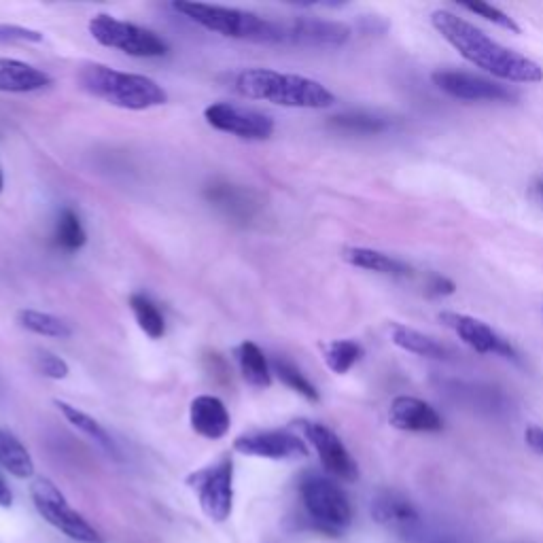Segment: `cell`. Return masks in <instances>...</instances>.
<instances>
[{
  "label": "cell",
  "instance_id": "obj_1",
  "mask_svg": "<svg viewBox=\"0 0 543 543\" xmlns=\"http://www.w3.org/2000/svg\"><path fill=\"white\" fill-rule=\"evenodd\" d=\"M431 24L467 62L486 70L493 77L510 83L543 81V68L537 62L514 49L503 47L463 17L450 11H435L431 15Z\"/></svg>",
  "mask_w": 543,
  "mask_h": 543
},
{
  "label": "cell",
  "instance_id": "obj_2",
  "mask_svg": "<svg viewBox=\"0 0 543 543\" xmlns=\"http://www.w3.org/2000/svg\"><path fill=\"white\" fill-rule=\"evenodd\" d=\"M236 92L249 100H264L289 109H327L336 102V96L323 83L272 68L242 70L236 77Z\"/></svg>",
  "mask_w": 543,
  "mask_h": 543
},
{
  "label": "cell",
  "instance_id": "obj_3",
  "mask_svg": "<svg viewBox=\"0 0 543 543\" xmlns=\"http://www.w3.org/2000/svg\"><path fill=\"white\" fill-rule=\"evenodd\" d=\"M79 83L87 94L126 111H147L168 102V92L155 79L124 73L107 64L83 66Z\"/></svg>",
  "mask_w": 543,
  "mask_h": 543
},
{
  "label": "cell",
  "instance_id": "obj_4",
  "mask_svg": "<svg viewBox=\"0 0 543 543\" xmlns=\"http://www.w3.org/2000/svg\"><path fill=\"white\" fill-rule=\"evenodd\" d=\"M172 9L194 24L221 34V37L278 45V24L257 13L206 3H174Z\"/></svg>",
  "mask_w": 543,
  "mask_h": 543
},
{
  "label": "cell",
  "instance_id": "obj_5",
  "mask_svg": "<svg viewBox=\"0 0 543 543\" xmlns=\"http://www.w3.org/2000/svg\"><path fill=\"white\" fill-rule=\"evenodd\" d=\"M300 497L314 527L327 535L336 537L353 522V505L334 478L306 474L300 480Z\"/></svg>",
  "mask_w": 543,
  "mask_h": 543
},
{
  "label": "cell",
  "instance_id": "obj_6",
  "mask_svg": "<svg viewBox=\"0 0 543 543\" xmlns=\"http://www.w3.org/2000/svg\"><path fill=\"white\" fill-rule=\"evenodd\" d=\"M30 497L39 516L51 527L79 543H104L102 533L68 503L62 490L47 478H37L30 484Z\"/></svg>",
  "mask_w": 543,
  "mask_h": 543
},
{
  "label": "cell",
  "instance_id": "obj_7",
  "mask_svg": "<svg viewBox=\"0 0 543 543\" xmlns=\"http://www.w3.org/2000/svg\"><path fill=\"white\" fill-rule=\"evenodd\" d=\"M87 28H90L96 43L117 49L132 58H162L168 54V43L160 34L143 26L117 20V17L107 13L94 15Z\"/></svg>",
  "mask_w": 543,
  "mask_h": 543
},
{
  "label": "cell",
  "instance_id": "obj_8",
  "mask_svg": "<svg viewBox=\"0 0 543 543\" xmlns=\"http://www.w3.org/2000/svg\"><path fill=\"white\" fill-rule=\"evenodd\" d=\"M187 484L196 490L208 520L223 524L234 512V463L230 457L191 474Z\"/></svg>",
  "mask_w": 543,
  "mask_h": 543
},
{
  "label": "cell",
  "instance_id": "obj_9",
  "mask_svg": "<svg viewBox=\"0 0 543 543\" xmlns=\"http://www.w3.org/2000/svg\"><path fill=\"white\" fill-rule=\"evenodd\" d=\"M204 119L210 128L242 140H266L274 134V121L270 115L232 102L210 104L204 109Z\"/></svg>",
  "mask_w": 543,
  "mask_h": 543
},
{
  "label": "cell",
  "instance_id": "obj_10",
  "mask_svg": "<svg viewBox=\"0 0 543 543\" xmlns=\"http://www.w3.org/2000/svg\"><path fill=\"white\" fill-rule=\"evenodd\" d=\"M234 450L244 457L270 459V461H295L306 459L310 450L300 435L291 431H255L244 433L234 440Z\"/></svg>",
  "mask_w": 543,
  "mask_h": 543
},
{
  "label": "cell",
  "instance_id": "obj_11",
  "mask_svg": "<svg viewBox=\"0 0 543 543\" xmlns=\"http://www.w3.org/2000/svg\"><path fill=\"white\" fill-rule=\"evenodd\" d=\"M431 81L444 94L469 102H512L518 98L510 87L480 75L461 73V70H437L431 75Z\"/></svg>",
  "mask_w": 543,
  "mask_h": 543
},
{
  "label": "cell",
  "instance_id": "obj_12",
  "mask_svg": "<svg viewBox=\"0 0 543 543\" xmlns=\"http://www.w3.org/2000/svg\"><path fill=\"white\" fill-rule=\"evenodd\" d=\"M278 24V43L300 47H342L350 39V28L342 22L295 17Z\"/></svg>",
  "mask_w": 543,
  "mask_h": 543
},
{
  "label": "cell",
  "instance_id": "obj_13",
  "mask_svg": "<svg viewBox=\"0 0 543 543\" xmlns=\"http://www.w3.org/2000/svg\"><path fill=\"white\" fill-rule=\"evenodd\" d=\"M302 431L306 435V440L312 444V448L317 450L321 465L331 478L342 482L359 480L357 461L353 459V454L346 450V446L334 431L321 423H302Z\"/></svg>",
  "mask_w": 543,
  "mask_h": 543
},
{
  "label": "cell",
  "instance_id": "obj_14",
  "mask_svg": "<svg viewBox=\"0 0 543 543\" xmlns=\"http://www.w3.org/2000/svg\"><path fill=\"white\" fill-rule=\"evenodd\" d=\"M372 518L382 529L404 539L416 537L423 529V520L414 503L395 490H380L372 499Z\"/></svg>",
  "mask_w": 543,
  "mask_h": 543
},
{
  "label": "cell",
  "instance_id": "obj_15",
  "mask_svg": "<svg viewBox=\"0 0 543 543\" xmlns=\"http://www.w3.org/2000/svg\"><path fill=\"white\" fill-rule=\"evenodd\" d=\"M440 319L450 329H454V334H457L469 348H474L480 355H501L507 359L518 357L516 348L510 342L501 338L493 327H488L486 323L474 317H467V314H457V312H442Z\"/></svg>",
  "mask_w": 543,
  "mask_h": 543
},
{
  "label": "cell",
  "instance_id": "obj_16",
  "mask_svg": "<svg viewBox=\"0 0 543 543\" xmlns=\"http://www.w3.org/2000/svg\"><path fill=\"white\" fill-rule=\"evenodd\" d=\"M389 423L408 433H440L444 429V418L423 399L401 395L395 397L389 410Z\"/></svg>",
  "mask_w": 543,
  "mask_h": 543
},
{
  "label": "cell",
  "instance_id": "obj_17",
  "mask_svg": "<svg viewBox=\"0 0 543 543\" xmlns=\"http://www.w3.org/2000/svg\"><path fill=\"white\" fill-rule=\"evenodd\" d=\"M189 423L204 440H221L232 427V416L215 395H200L189 406Z\"/></svg>",
  "mask_w": 543,
  "mask_h": 543
},
{
  "label": "cell",
  "instance_id": "obj_18",
  "mask_svg": "<svg viewBox=\"0 0 543 543\" xmlns=\"http://www.w3.org/2000/svg\"><path fill=\"white\" fill-rule=\"evenodd\" d=\"M49 85L51 77L45 70L15 58H0V94H30Z\"/></svg>",
  "mask_w": 543,
  "mask_h": 543
},
{
  "label": "cell",
  "instance_id": "obj_19",
  "mask_svg": "<svg viewBox=\"0 0 543 543\" xmlns=\"http://www.w3.org/2000/svg\"><path fill=\"white\" fill-rule=\"evenodd\" d=\"M344 261L350 266L370 270L384 276H395V278H410L414 276V268L408 266L406 261L395 259L387 253H380L374 249H363V247H350L344 251Z\"/></svg>",
  "mask_w": 543,
  "mask_h": 543
},
{
  "label": "cell",
  "instance_id": "obj_20",
  "mask_svg": "<svg viewBox=\"0 0 543 543\" xmlns=\"http://www.w3.org/2000/svg\"><path fill=\"white\" fill-rule=\"evenodd\" d=\"M0 467L17 480H30L34 476V461L20 437L0 427Z\"/></svg>",
  "mask_w": 543,
  "mask_h": 543
},
{
  "label": "cell",
  "instance_id": "obj_21",
  "mask_svg": "<svg viewBox=\"0 0 543 543\" xmlns=\"http://www.w3.org/2000/svg\"><path fill=\"white\" fill-rule=\"evenodd\" d=\"M236 357H238L242 378L247 380L251 387H257V389H268L270 387V384H272L270 363H268V359L264 355V350H261L255 342H251V340L242 342L236 348Z\"/></svg>",
  "mask_w": 543,
  "mask_h": 543
},
{
  "label": "cell",
  "instance_id": "obj_22",
  "mask_svg": "<svg viewBox=\"0 0 543 543\" xmlns=\"http://www.w3.org/2000/svg\"><path fill=\"white\" fill-rule=\"evenodd\" d=\"M391 336H393V342L399 348L408 350V353H412V355L427 357V359H450L452 357L448 346H444L442 342H437L431 336L420 334V331H416L412 327L393 325Z\"/></svg>",
  "mask_w": 543,
  "mask_h": 543
},
{
  "label": "cell",
  "instance_id": "obj_23",
  "mask_svg": "<svg viewBox=\"0 0 543 543\" xmlns=\"http://www.w3.org/2000/svg\"><path fill=\"white\" fill-rule=\"evenodd\" d=\"M56 408L62 412V416L68 420L70 425H73L77 431H81L83 435L90 437V440H94L98 446H102L104 450H107L109 454H117V448H115V442L111 440V435L107 433V429H104L98 420L90 414H85L83 410L75 408L66 404V401L62 399H56Z\"/></svg>",
  "mask_w": 543,
  "mask_h": 543
},
{
  "label": "cell",
  "instance_id": "obj_24",
  "mask_svg": "<svg viewBox=\"0 0 543 543\" xmlns=\"http://www.w3.org/2000/svg\"><path fill=\"white\" fill-rule=\"evenodd\" d=\"M17 323H20V327H24L26 331H30V334H37L43 338L66 340V338L73 336V329H70V325L49 312L20 310L17 312Z\"/></svg>",
  "mask_w": 543,
  "mask_h": 543
},
{
  "label": "cell",
  "instance_id": "obj_25",
  "mask_svg": "<svg viewBox=\"0 0 543 543\" xmlns=\"http://www.w3.org/2000/svg\"><path fill=\"white\" fill-rule=\"evenodd\" d=\"M130 310L134 314L140 331H145L151 340H160L166 336L164 314L160 312V308H157V304L151 300L149 295L132 293L130 295Z\"/></svg>",
  "mask_w": 543,
  "mask_h": 543
},
{
  "label": "cell",
  "instance_id": "obj_26",
  "mask_svg": "<svg viewBox=\"0 0 543 543\" xmlns=\"http://www.w3.org/2000/svg\"><path fill=\"white\" fill-rule=\"evenodd\" d=\"M206 198L213 202L215 206H219L221 210H225L227 215L232 217H251L255 204L249 198V191H244L240 187L234 185H213L206 189Z\"/></svg>",
  "mask_w": 543,
  "mask_h": 543
},
{
  "label": "cell",
  "instance_id": "obj_27",
  "mask_svg": "<svg viewBox=\"0 0 543 543\" xmlns=\"http://www.w3.org/2000/svg\"><path fill=\"white\" fill-rule=\"evenodd\" d=\"M87 234L83 230V223L73 208H64L58 215L56 230H54V244L66 253H77L85 247Z\"/></svg>",
  "mask_w": 543,
  "mask_h": 543
},
{
  "label": "cell",
  "instance_id": "obj_28",
  "mask_svg": "<svg viewBox=\"0 0 543 543\" xmlns=\"http://www.w3.org/2000/svg\"><path fill=\"white\" fill-rule=\"evenodd\" d=\"M363 357V346L355 340H334L325 346V363L331 372L346 374Z\"/></svg>",
  "mask_w": 543,
  "mask_h": 543
},
{
  "label": "cell",
  "instance_id": "obj_29",
  "mask_svg": "<svg viewBox=\"0 0 543 543\" xmlns=\"http://www.w3.org/2000/svg\"><path fill=\"white\" fill-rule=\"evenodd\" d=\"M331 126L350 134H380L391 128V121L372 113L357 111V113H344V115L331 117Z\"/></svg>",
  "mask_w": 543,
  "mask_h": 543
},
{
  "label": "cell",
  "instance_id": "obj_30",
  "mask_svg": "<svg viewBox=\"0 0 543 543\" xmlns=\"http://www.w3.org/2000/svg\"><path fill=\"white\" fill-rule=\"evenodd\" d=\"M274 372L278 374L280 380H283L285 387H289L297 395H302L308 401H319L321 399L317 387H314V384L300 370H297L293 363L280 359V361L274 363Z\"/></svg>",
  "mask_w": 543,
  "mask_h": 543
},
{
  "label": "cell",
  "instance_id": "obj_31",
  "mask_svg": "<svg viewBox=\"0 0 543 543\" xmlns=\"http://www.w3.org/2000/svg\"><path fill=\"white\" fill-rule=\"evenodd\" d=\"M461 7L467 9L469 13H476V15L484 17V20L493 22V24L505 28V30L520 34V26L514 22V17H510L507 13H503L501 9H497V7H493V5H486V3H463Z\"/></svg>",
  "mask_w": 543,
  "mask_h": 543
},
{
  "label": "cell",
  "instance_id": "obj_32",
  "mask_svg": "<svg viewBox=\"0 0 543 543\" xmlns=\"http://www.w3.org/2000/svg\"><path fill=\"white\" fill-rule=\"evenodd\" d=\"M37 365H39V372L51 380H64L70 372L68 363L62 357L49 353V350H39Z\"/></svg>",
  "mask_w": 543,
  "mask_h": 543
},
{
  "label": "cell",
  "instance_id": "obj_33",
  "mask_svg": "<svg viewBox=\"0 0 543 543\" xmlns=\"http://www.w3.org/2000/svg\"><path fill=\"white\" fill-rule=\"evenodd\" d=\"M0 41H26V43H41L43 34L39 30H30L22 26H0Z\"/></svg>",
  "mask_w": 543,
  "mask_h": 543
},
{
  "label": "cell",
  "instance_id": "obj_34",
  "mask_svg": "<svg viewBox=\"0 0 543 543\" xmlns=\"http://www.w3.org/2000/svg\"><path fill=\"white\" fill-rule=\"evenodd\" d=\"M524 442H527V446L533 452H537L543 457V427L531 425L527 431H524Z\"/></svg>",
  "mask_w": 543,
  "mask_h": 543
},
{
  "label": "cell",
  "instance_id": "obj_35",
  "mask_svg": "<svg viewBox=\"0 0 543 543\" xmlns=\"http://www.w3.org/2000/svg\"><path fill=\"white\" fill-rule=\"evenodd\" d=\"M454 289L457 287H454L452 280H448L444 276H435V274L431 276V283L427 285V291L431 295H450V293H454Z\"/></svg>",
  "mask_w": 543,
  "mask_h": 543
},
{
  "label": "cell",
  "instance_id": "obj_36",
  "mask_svg": "<svg viewBox=\"0 0 543 543\" xmlns=\"http://www.w3.org/2000/svg\"><path fill=\"white\" fill-rule=\"evenodd\" d=\"M11 505H13V493H11L5 476L0 474V507H11Z\"/></svg>",
  "mask_w": 543,
  "mask_h": 543
},
{
  "label": "cell",
  "instance_id": "obj_37",
  "mask_svg": "<svg viewBox=\"0 0 543 543\" xmlns=\"http://www.w3.org/2000/svg\"><path fill=\"white\" fill-rule=\"evenodd\" d=\"M5 189V174H3V168H0V194H3Z\"/></svg>",
  "mask_w": 543,
  "mask_h": 543
},
{
  "label": "cell",
  "instance_id": "obj_38",
  "mask_svg": "<svg viewBox=\"0 0 543 543\" xmlns=\"http://www.w3.org/2000/svg\"><path fill=\"white\" fill-rule=\"evenodd\" d=\"M537 191H539V196L543 198V183H541V185H537Z\"/></svg>",
  "mask_w": 543,
  "mask_h": 543
},
{
  "label": "cell",
  "instance_id": "obj_39",
  "mask_svg": "<svg viewBox=\"0 0 543 543\" xmlns=\"http://www.w3.org/2000/svg\"><path fill=\"white\" fill-rule=\"evenodd\" d=\"M435 543H452V541H435Z\"/></svg>",
  "mask_w": 543,
  "mask_h": 543
}]
</instances>
